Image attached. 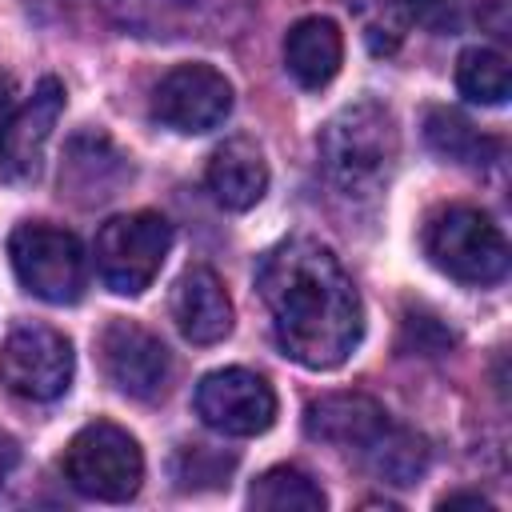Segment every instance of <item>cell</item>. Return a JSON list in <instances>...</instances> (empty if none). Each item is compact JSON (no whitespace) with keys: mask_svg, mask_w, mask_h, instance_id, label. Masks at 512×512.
<instances>
[{"mask_svg":"<svg viewBox=\"0 0 512 512\" xmlns=\"http://www.w3.org/2000/svg\"><path fill=\"white\" fill-rule=\"evenodd\" d=\"M256 288L268 304L284 356L304 368H336L348 360L360 340L364 312L352 276L324 244L308 236L276 244L256 272Z\"/></svg>","mask_w":512,"mask_h":512,"instance_id":"1","label":"cell"},{"mask_svg":"<svg viewBox=\"0 0 512 512\" xmlns=\"http://www.w3.org/2000/svg\"><path fill=\"white\" fill-rule=\"evenodd\" d=\"M396 120L384 104L360 100L340 108L320 132V164L328 184L348 200L380 196L396 168Z\"/></svg>","mask_w":512,"mask_h":512,"instance_id":"2","label":"cell"},{"mask_svg":"<svg viewBox=\"0 0 512 512\" xmlns=\"http://www.w3.org/2000/svg\"><path fill=\"white\" fill-rule=\"evenodd\" d=\"M424 252L460 284H496L508 272L504 232L468 204H448L424 224Z\"/></svg>","mask_w":512,"mask_h":512,"instance_id":"3","label":"cell"},{"mask_svg":"<svg viewBox=\"0 0 512 512\" xmlns=\"http://www.w3.org/2000/svg\"><path fill=\"white\" fill-rule=\"evenodd\" d=\"M64 476L80 496L120 504L136 496L144 480V456H140V444L124 428L96 420L80 428L72 444L64 448Z\"/></svg>","mask_w":512,"mask_h":512,"instance_id":"4","label":"cell"},{"mask_svg":"<svg viewBox=\"0 0 512 512\" xmlns=\"http://www.w3.org/2000/svg\"><path fill=\"white\" fill-rule=\"evenodd\" d=\"M168 248H172V224L160 212L112 216L96 232V268H100V280L112 292H120V296H140L156 280Z\"/></svg>","mask_w":512,"mask_h":512,"instance_id":"5","label":"cell"},{"mask_svg":"<svg viewBox=\"0 0 512 512\" xmlns=\"http://www.w3.org/2000/svg\"><path fill=\"white\" fill-rule=\"evenodd\" d=\"M8 256L20 276V284L48 300V304H72L84 292V248L72 232L52 224H20L8 236Z\"/></svg>","mask_w":512,"mask_h":512,"instance_id":"6","label":"cell"},{"mask_svg":"<svg viewBox=\"0 0 512 512\" xmlns=\"http://www.w3.org/2000/svg\"><path fill=\"white\" fill-rule=\"evenodd\" d=\"M0 384L24 400H56L72 384V344L44 328H16L0 344Z\"/></svg>","mask_w":512,"mask_h":512,"instance_id":"7","label":"cell"},{"mask_svg":"<svg viewBox=\"0 0 512 512\" xmlns=\"http://www.w3.org/2000/svg\"><path fill=\"white\" fill-rule=\"evenodd\" d=\"M104 12L152 40H184V36H220L224 28L244 20V0H100Z\"/></svg>","mask_w":512,"mask_h":512,"instance_id":"8","label":"cell"},{"mask_svg":"<svg viewBox=\"0 0 512 512\" xmlns=\"http://www.w3.org/2000/svg\"><path fill=\"white\" fill-rule=\"evenodd\" d=\"M196 412L208 428L224 436H256L276 420V392L264 376L248 368H220L200 380Z\"/></svg>","mask_w":512,"mask_h":512,"instance_id":"9","label":"cell"},{"mask_svg":"<svg viewBox=\"0 0 512 512\" xmlns=\"http://www.w3.org/2000/svg\"><path fill=\"white\" fill-rule=\"evenodd\" d=\"M100 364L104 376L132 400H156L172 380L168 348L160 344V336L132 320H112L100 332Z\"/></svg>","mask_w":512,"mask_h":512,"instance_id":"10","label":"cell"},{"mask_svg":"<svg viewBox=\"0 0 512 512\" xmlns=\"http://www.w3.org/2000/svg\"><path fill=\"white\" fill-rule=\"evenodd\" d=\"M228 112H232V84L208 64H180L152 92V116L176 132H208Z\"/></svg>","mask_w":512,"mask_h":512,"instance_id":"11","label":"cell"},{"mask_svg":"<svg viewBox=\"0 0 512 512\" xmlns=\"http://www.w3.org/2000/svg\"><path fill=\"white\" fill-rule=\"evenodd\" d=\"M60 112H64V84L44 76L36 84L32 100L20 112H12V120L0 136V172L8 180H16V184L36 180L40 160H44V144H48Z\"/></svg>","mask_w":512,"mask_h":512,"instance_id":"12","label":"cell"},{"mask_svg":"<svg viewBox=\"0 0 512 512\" xmlns=\"http://www.w3.org/2000/svg\"><path fill=\"white\" fill-rule=\"evenodd\" d=\"M388 412L372 400V396H360V392H336V396H320L308 404L304 412V432L312 440H324V444H336L344 452H356L364 456L380 432L388 428Z\"/></svg>","mask_w":512,"mask_h":512,"instance_id":"13","label":"cell"},{"mask_svg":"<svg viewBox=\"0 0 512 512\" xmlns=\"http://www.w3.org/2000/svg\"><path fill=\"white\" fill-rule=\"evenodd\" d=\"M128 156L116 152V144L100 132H84L68 144L60 164V188L80 204H100L116 196V188L128 180Z\"/></svg>","mask_w":512,"mask_h":512,"instance_id":"14","label":"cell"},{"mask_svg":"<svg viewBox=\"0 0 512 512\" xmlns=\"http://www.w3.org/2000/svg\"><path fill=\"white\" fill-rule=\"evenodd\" d=\"M172 316L184 340L216 344L232 332V300L212 268H188L172 292Z\"/></svg>","mask_w":512,"mask_h":512,"instance_id":"15","label":"cell"},{"mask_svg":"<svg viewBox=\"0 0 512 512\" xmlns=\"http://www.w3.org/2000/svg\"><path fill=\"white\" fill-rule=\"evenodd\" d=\"M204 180H208V192L216 196V204H224L232 212H244L268 188V164H264V156L252 140L236 136V140H224L212 152Z\"/></svg>","mask_w":512,"mask_h":512,"instance_id":"16","label":"cell"},{"mask_svg":"<svg viewBox=\"0 0 512 512\" xmlns=\"http://www.w3.org/2000/svg\"><path fill=\"white\" fill-rule=\"evenodd\" d=\"M340 60H344V40L328 16H304L288 28L284 64L300 88H324L340 72Z\"/></svg>","mask_w":512,"mask_h":512,"instance_id":"17","label":"cell"},{"mask_svg":"<svg viewBox=\"0 0 512 512\" xmlns=\"http://www.w3.org/2000/svg\"><path fill=\"white\" fill-rule=\"evenodd\" d=\"M380 480H388V484H416L420 476H424V468H428V444L416 436V432H408V428H400V424H388L384 432H380V440L360 456Z\"/></svg>","mask_w":512,"mask_h":512,"instance_id":"18","label":"cell"},{"mask_svg":"<svg viewBox=\"0 0 512 512\" xmlns=\"http://www.w3.org/2000/svg\"><path fill=\"white\" fill-rule=\"evenodd\" d=\"M252 508H268V512H324L328 496L320 492V484L300 472V468H268L252 492H248Z\"/></svg>","mask_w":512,"mask_h":512,"instance_id":"19","label":"cell"},{"mask_svg":"<svg viewBox=\"0 0 512 512\" xmlns=\"http://www.w3.org/2000/svg\"><path fill=\"white\" fill-rule=\"evenodd\" d=\"M424 136H428V144H432L440 156H448V160H456V164H488V160L500 152L496 140L480 136L464 116H456V112H448V108H432V112L424 116Z\"/></svg>","mask_w":512,"mask_h":512,"instance_id":"20","label":"cell"},{"mask_svg":"<svg viewBox=\"0 0 512 512\" xmlns=\"http://www.w3.org/2000/svg\"><path fill=\"white\" fill-rule=\"evenodd\" d=\"M456 84L472 104H504L512 92V76H508V60L496 48H468L460 52L456 64Z\"/></svg>","mask_w":512,"mask_h":512,"instance_id":"21","label":"cell"},{"mask_svg":"<svg viewBox=\"0 0 512 512\" xmlns=\"http://www.w3.org/2000/svg\"><path fill=\"white\" fill-rule=\"evenodd\" d=\"M232 464H236V460H232V456H224V452H216V448L184 444V448L176 452L172 472H176L180 488H220V484H228Z\"/></svg>","mask_w":512,"mask_h":512,"instance_id":"22","label":"cell"},{"mask_svg":"<svg viewBox=\"0 0 512 512\" xmlns=\"http://www.w3.org/2000/svg\"><path fill=\"white\" fill-rule=\"evenodd\" d=\"M404 8V16L428 32H440V36H452L464 28L468 20V0H396Z\"/></svg>","mask_w":512,"mask_h":512,"instance_id":"23","label":"cell"},{"mask_svg":"<svg viewBox=\"0 0 512 512\" xmlns=\"http://www.w3.org/2000/svg\"><path fill=\"white\" fill-rule=\"evenodd\" d=\"M16 464H20V448H16V440H12V436H4V432H0V484L16 472Z\"/></svg>","mask_w":512,"mask_h":512,"instance_id":"24","label":"cell"},{"mask_svg":"<svg viewBox=\"0 0 512 512\" xmlns=\"http://www.w3.org/2000/svg\"><path fill=\"white\" fill-rule=\"evenodd\" d=\"M440 508H480V512H492V504L480 492H452V496L440 500Z\"/></svg>","mask_w":512,"mask_h":512,"instance_id":"25","label":"cell"},{"mask_svg":"<svg viewBox=\"0 0 512 512\" xmlns=\"http://www.w3.org/2000/svg\"><path fill=\"white\" fill-rule=\"evenodd\" d=\"M12 112H16V92H12V80H8V76H0V136H4L8 120H12Z\"/></svg>","mask_w":512,"mask_h":512,"instance_id":"26","label":"cell"}]
</instances>
